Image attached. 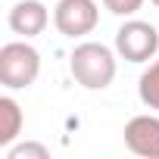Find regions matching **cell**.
Masks as SVG:
<instances>
[{"instance_id": "5", "label": "cell", "mask_w": 159, "mask_h": 159, "mask_svg": "<svg viewBox=\"0 0 159 159\" xmlns=\"http://www.w3.org/2000/svg\"><path fill=\"white\" fill-rule=\"evenodd\" d=\"M122 134H125V147L134 156L159 159V116H153V112L134 116V119H128Z\"/></svg>"}, {"instance_id": "8", "label": "cell", "mask_w": 159, "mask_h": 159, "mask_svg": "<svg viewBox=\"0 0 159 159\" xmlns=\"http://www.w3.org/2000/svg\"><path fill=\"white\" fill-rule=\"evenodd\" d=\"M137 97L147 109H156L159 112V56L143 69L140 81H137Z\"/></svg>"}, {"instance_id": "3", "label": "cell", "mask_w": 159, "mask_h": 159, "mask_svg": "<svg viewBox=\"0 0 159 159\" xmlns=\"http://www.w3.org/2000/svg\"><path fill=\"white\" fill-rule=\"evenodd\" d=\"M116 53L125 62H150L159 53V31L143 19H128L116 31Z\"/></svg>"}, {"instance_id": "2", "label": "cell", "mask_w": 159, "mask_h": 159, "mask_svg": "<svg viewBox=\"0 0 159 159\" xmlns=\"http://www.w3.org/2000/svg\"><path fill=\"white\" fill-rule=\"evenodd\" d=\"M41 75V53L25 41H10L0 47V84L7 91H25Z\"/></svg>"}, {"instance_id": "7", "label": "cell", "mask_w": 159, "mask_h": 159, "mask_svg": "<svg viewBox=\"0 0 159 159\" xmlns=\"http://www.w3.org/2000/svg\"><path fill=\"white\" fill-rule=\"evenodd\" d=\"M22 125H25L22 106H19L10 94L0 97V147H13L16 137L22 134Z\"/></svg>"}, {"instance_id": "6", "label": "cell", "mask_w": 159, "mask_h": 159, "mask_svg": "<svg viewBox=\"0 0 159 159\" xmlns=\"http://www.w3.org/2000/svg\"><path fill=\"white\" fill-rule=\"evenodd\" d=\"M10 31L19 38H38L47 25H50V10L41 0H19L10 10Z\"/></svg>"}, {"instance_id": "11", "label": "cell", "mask_w": 159, "mask_h": 159, "mask_svg": "<svg viewBox=\"0 0 159 159\" xmlns=\"http://www.w3.org/2000/svg\"><path fill=\"white\" fill-rule=\"evenodd\" d=\"M150 3H153V7H159V0H150Z\"/></svg>"}, {"instance_id": "10", "label": "cell", "mask_w": 159, "mask_h": 159, "mask_svg": "<svg viewBox=\"0 0 159 159\" xmlns=\"http://www.w3.org/2000/svg\"><path fill=\"white\" fill-rule=\"evenodd\" d=\"M103 7L112 13V16H122V19H131L140 7H143V0H103Z\"/></svg>"}, {"instance_id": "1", "label": "cell", "mask_w": 159, "mask_h": 159, "mask_svg": "<svg viewBox=\"0 0 159 159\" xmlns=\"http://www.w3.org/2000/svg\"><path fill=\"white\" fill-rule=\"evenodd\" d=\"M116 50L100 41H81L69 53V72L84 91H103L116 78Z\"/></svg>"}, {"instance_id": "9", "label": "cell", "mask_w": 159, "mask_h": 159, "mask_svg": "<svg viewBox=\"0 0 159 159\" xmlns=\"http://www.w3.org/2000/svg\"><path fill=\"white\" fill-rule=\"evenodd\" d=\"M7 159H50V150L38 140H25V143L7 147Z\"/></svg>"}, {"instance_id": "4", "label": "cell", "mask_w": 159, "mask_h": 159, "mask_svg": "<svg viewBox=\"0 0 159 159\" xmlns=\"http://www.w3.org/2000/svg\"><path fill=\"white\" fill-rule=\"evenodd\" d=\"M100 22V7L97 0H59L53 7V25L66 38H84L97 28Z\"/></svg>"}]
</instances>
